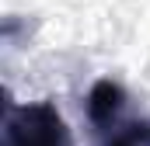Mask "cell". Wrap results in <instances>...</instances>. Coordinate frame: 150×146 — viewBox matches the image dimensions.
Masks as SVG:
<instances>
[{"instance_id": "6da1fadb", "label": "cell", "mask_w": 150, "mask_h": 146, "mask_svg": "<svg viewBox=\"0 0 150 146\" xmlns=\"http://www.w3.org/2000/svg\"><path fill=\"white\" fill-rule=\"evenodd\" d=\"M4 146H67V125L49 101L25 105L7 118Z\"/></svg>"}, {"instance_id": "7a4b0ae2", "label": "cell", "mask_w": 150, "mask_h": 146, "mask_svg": "<svg viewBox=\"0 0 150 146\" xmlns=\"http://www.w3.org/2000/svg\"><path fill=\"white\" fill-rule=\"evenodd\" d=\"M122 108H126V94H122L119 84L98 80L91 87V94H87V115H91V122L98 129H112L115 118L122 115Z\"/></svg>"}, {"instance_id": "3957f363", "label": "cell", "mask_w": 150, "mask_h": 146, "mask_svg": "<svg viewBox=\"0 0 150 146\" xmlns=\"http://www.w3.org/2000/svg\"><path fill=\"white\" fill-rule=\"evenodd\" d=\"M112 132L108 146H150V125L147 122H129L122 129H105Z\"/></svg>"}]
</instances>
